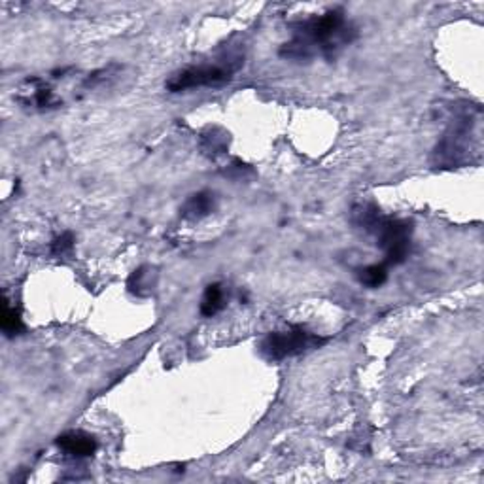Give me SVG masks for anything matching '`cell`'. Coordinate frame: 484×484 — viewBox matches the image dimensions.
I'll use <instances>...</instances> for the list:
<instances>
[{"label":"cell","instance_id":"cell-1","mask_svg":"<svg viewBox=\"0 0 484 484\" xmlns=\"http://www.w3.org/2000/svg\"><path fill=\"white\" fill-rule=\"evenodd\" d=\"M356 38V29L346 23L341 8L327 10L322 15L293 25V38L280 47V57L290 61H309L314 55L331 57L337 49Z\"/></svg>","mask_w":484,"mask_h":484},{"label":"cell","instance_id":"cell-2","mask_svg":"<svg viewBox=\"0 0 484 484\" xmlns=\"http://www.w3.org/2000/svg\"><path fill=\"white\" fill-rule=\"evenodd\" d=\"M352 222L377 237V244L384 250V263L402 265L411 252L412 224L402 218L384 216L375 205H356Z\"/></svg>","mask_w":484,"mask_h":484},{"label":"cell","instance_id":"cell-3","mask_svg":"<svg viewBox=\"0 0 484 484\" xmlns=\"http://www.w3.org/2000/svg\"><path fill=\"white\" fill-rule=\"evenodd\" d=\"M244 61L231 59L227 63H210V64H197L188 66L166 80L165 88L171 93H183L190 89H201V88H222L235 78V72L241 69Z\"/></svg>","mask_w":484,"mask_h":484},{"label":"cell","instance_id":"cell-4","mask_svg":"<svg viewBox=\"0 0 484 484\" xmlns=\"http://www.w3.org/2000/svg\"><path fill=\"white\" fill-rule=\"evenodd\" d=\"M475 115L471 108L462 110L456 118L450 122L448 129L445 131L443 139L436 146L433 159L437 166L445 169H454L467 159V152L471 149V137L475 129Z\"/></svg>","mask_w":484,"mask_h":484},{"label":"cell","instance_id":"cell-5","mask_svg":"<svg viewBox=\"0 0 484 484\" xmlns=\"http://www.w3.org/2000/svg\"><path fill=\"white\" fill-rule=\"evenodd\" d=\"M326 343L318 333H312L305 327H292L286 331H271L261 344L259 352L271 361H282L299 354H305L309 350L320 348Z\"/></svg>","mask_w":484,"mask_h":484},{"label":"cell","instance_id":"cell-6","mask_svg":"<svg viewBox=\"0 0 484 484\" xmlns=\"http://www.w3.org/2000/svg\"><path fill=\"white\" fill-rule=\"evenodd\" d=\"M15 98H18V103L23 108L37 110V112L54 110L63 105V101L55 95V91L49 88V83L44 81L42 78H27L21 83V88L18 89Z\"/></svg>","mask_w":484,"mask_h":484},{"label":"cell","instance_id":"cell-7","mask_svg":"<svg viewBox=\"0 0 484 484\" xmlns=\"http://www.w3.org/2000/svg\"><path fill=\"white\" fill-rule=\"evenodd\" d=\"M55 445L66 456H72V458H89L97 453V448H98L97 439L81 429L61 433V436L55 439Z\"/></svg>","mask_w":484,"mask_h":484},{"label":"cell","instance_id":"cell-8","mask_svg":"<svg viewBox=\"0 0 484 484\" xmlns=\"http://www.w3.org/2000/svg\"><path fill=\"white\" fill-rule=\"evenodd\" d=\"M214 203H216L214 193L199 191V193H193L186 199V203H183L180 208V214H182V218L191 220V222L203 220L214 210V207H216Z\"/></svg>","mask_w":484,"mask_h":484},{"label":"cell","instance_id":"cell-9","mask_svg":"<svg viewBox=\"0 0 484 484\" xmlns=\"http://www.w3.org/2000/svg\"><path fill=\"white\" fill-rule=\"evenodd\" d=\"M225 309V292L222 284H210L205 290L203 301H201V314L205 318H212L218 312H222Z\"/></svg>","mask_w":484,"mask_h":484},{"label":"cell","instance_id":"cell-10","mask_svg":"<svg viewBox=\"0 0 484 484\" xmlns=\"http://www.w3.org/2000/svg\"><path fill=\"white\" fill-rule=\"evenodd\" d=\"M358 280L367 288H373V290L380 288L382 284L388 280V265L386 263L367 265L358 271Z\"/></svg>","mask_w":484,"mask_h":484},{"label":"cell","instance_id":"cell-11","mask_svg":"<svg viewBox=\"0 0 484 484\" xmlns=\"http://www.w3.org/2000/svg\"><path fill=\"white\" fill-rule=\"evenodd\" d=\"M0 326H3V331H4L6 337H15L25 331L20 310L12 307L6 297H4V305H3V320H0Z\"/></svg>","mask_w":484,"mask_h":484},{"label":"cell","instance_id":"cell-12","mask_svg":"<svg viewBox=\"0 0 484 484\" xmlns=\"http://www.w3.org/2000/svg\"><path fill=\"white\" fill-rule=\"evenodd\" d=\"M74 242H76V239H74L72 233L66 231L52 242V246H49V252H52V256H55V258H63V256L72 252Z\"/></svg>","mask_w":484,"mask_h":484}]
</instances>
